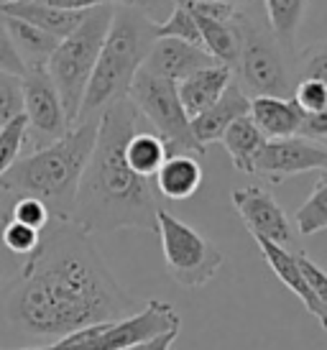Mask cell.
<instances>
[{
    "mask_svg": "<svg viewBox=\"0 0 327 350\" xmlns=\"http://www.w3.org/2000/svg\"><path fill=\"white\" fill-rule=\"evenodd\" d=\"M8 322L31 338L59 340L97 322L133 314V299L72 220H49L39 248L5 304Z\"/></svg>",
    "mask_w": 327,
    "mask_h": 350,
    "instance_id": "6da1fadb",
    "label": "cell"
},
{
    "mask_svg": "<svg viewBox=\"0 0 327 350\" xmlns=\"http://www.w3.org/2000/svg\"><path fill=\"white\" fill-rule=\"evenodd\" d=\"M144 116L128 98L105 107L97 118L95 148L77 187L72 223L90 235L116 230H156V185L131 169L128 141L141 131Z\"/></svg>",
    "mask_w": 327,
    "mask_h": 350,
    "instance_id": "7a4b0ae2",
    "label": "cell"
},
{
    "mask_svg": "<svg viewBox=\"0 0 327 350\" xmlns=\"http://www.w3.org/2000/svg\"><path fill=\"white\" fill-rule=\"evenodd\" d=\"M95 136L97 118L72 126L67 136L18 159L0 176V189L44 202L51 220H72L79 179L95 148Z\"/></svg>",
    "mask_w": 327,
    "mask_h": 350,
    "instance_id": "3957f363",
    "label": "cell"
},
{
    "mask_svg": "<svg viewBox=\"0 0 327 350\" xmlns=\"http://www.w3.org/2000/svg\"><path fill=\"white\" fill-rule=\"evenodd\" d=\"M156 44V23L133 8L113 5L110 29L92 69V77L82 98L77 123L95 120L118 100L128 98L133 77L141 72L151 46Z\"/></svg>",
    "mask_w": 327,
    "mask_h": 350,
    "instance_id": "277c9868",
    "label": "cell"
},
{
    "mask_svg": "<svg viewBox=\"0 0 327 350\" xmlns=\"http://www.w3.org/2000/svg\"><path fill=\"white\" fill-rule=\"evenodd\" d=\"M238 29V85L248 98H291L294 95V69L289 54L274 36L269 21H259L235 10Z\"/></svg>",
    "mask_w": 327,
    "mask_h": 350,
    "instance_id": "5b68a950",
    "label": "cell"
},
{
    "mask_svg": "<svg viewBox=\"0 0 327 350\" xmlns=\"http://www.w3.org/2000/svg\"><path fill=\"white\" fill-rule=\"evenodd\" d=\"M110 18H113V5L85 10L79 26L59 41V46L47 62V72L57 85L69 126H77L82 98H85L92 69L103 49L105 33L110 29Z\"/></svg>",
    "mask_w": 327,
    "mask_h": 350,
    "instance_id": "8992f818",
    "label": "cell"
},
{
    "mask_svg": "<svg viewBox=\"0 0 327 350\" xmlns=\"http://www.w3.org/2000/svg\"><path fill=\"white\" fill-rule=\"evenodd\" d=\"M179 327H182V317L176 314V310L169 301L148 299L144 310L133 312L128 317L97 322V325L64 335L47 345L18 350H128L138 342H146L169 330H179Z\"/></svg>",
    "mask_w": 327,
    "mask_h": 350,
    "instance_id": "52a82bcc",
    "label": "cell"
},
{
    "mask_svg": "<svg viewBox=\"0 0 327 350\" xmlns=\"http://www.w3.org/2000/svg\"><path fill=\"white\" fill-rule=\"evenodd\" d=\"M156 233L161 238L166 271L179 286L200 289L218 276L225 261L222 251L215 243H210L200 230H194L192 225H187L184 220L159 207Z\"/></svg>",
    "mask_w": 327,
    "mask_h": 350,
    "instance_id": "ba28073f",
    "label": "cell"
},
{
    "mask_svg": "<svg viewBox=\"0 0 327 350\" xmlns=\"http://www.w3.org/2000/svg\"><path fill=\"white\" fill-rule=\"evenodd\" d=\"M128 100L138 107V113L148 120L154 131L161 136L169 154H192L202 156L205 148L194 141L189 116L184 113L176 85L169 79L154 77L148 72H138L131 82Z\"/></svg>",
    "mask_w": 327,
    "mask_h": 350,
    "instance_id": "9c48e42d",
    "label": "cell"
},
{
    "mask_svg": "<svg viewBox=\"0 0 327 350\" xmlns=\"http://www.w3.org/2000/svg\"><path fill=\"white\" fill-rule=\"evenodd\" d=\"M23 116L29 120V141L34 151L67 136L72 128L47 67H29L23 75Z\"/></svg>",
    "mask_w": 327,
    "mask_h": 350,
    "instance_id": "30bf717a",
    "label": "cell"
},
{
    "mask_svg": "<svg viewBox=\"0 0 327 350\" xmlns=\"http://www.w3.org/2000/svg\"><path fill=\"white\" fill-rule=\"evenodd\" d=\"M304 172H327V146L302 136L266 141L253 161V174L271 185Z\"/></svg>",
    "mask_w": 327,
    "mask_h": 350,
    "instance_id": "8fae6325",
    "label": "cell"
},
{
    "mask_svg": "<svg viewBox=\"0 0 327 350\" xmlns=\"http://www.w3.org/2000/svg\"><path fill=\"white\" fill-rule=\"evenodd\" d=\"M231 200L253 238H263V241H271L281 248L294 251L297 230L287 217V213L281 210V204L266 189H261L259 185L241 187V189H233Z\"/></svg>",
    "mask_w": 327,
    "mask_h": 350,
    "instance_id": "7c38bea8",
    "label": "cell"
},
{
    "mask_svg": "<svg viewBox=\"0 0 327 350\" xmlns=\"http://www.w3.org/2000/svg\"><path fill=\"white\" fill-rule=\"evenodd\" d=\"M212 64H220V62L210 57L202 46H194V44L179 39H156L141 69L154 75V77L169 79L174 85H179L189 75L205 67H212Z\"/></svg>",
    "mask_w": 327,
    "mask_h": 350,
    "instance_id": "4fadbf2b",
    "label": "cell"
},
{
    "mask_svg": "<svg viewBox=\"0 0 327 350\" xmlns=\"http://www.w3.org/2000/svg\"><path fill=\"white\" fill-rule=\"evenodd\" d=\"M250 110V98L241 90V85L233 79V85L225 92L222 98L215 103L212 107H207L205 113H200L197 118H192V136L194 141L202 148H207L210 144L220 141L222 133L238 120V118L248 116Z\"/></svg>",
    "mask_w": 327,
    "mask_h": 350,
    "instance_id": "5bb4252c",
    "label": "cell"
},
{
    "mask_svg": "<svg viewBox=\"0 0 327 350\" xmlns=\"http://www.w3.org/2000/svg\"><path fill=\"white\" fill-rule=\"evenodd\" d=\"M256 245L261 248V253H263V258H266L271 271L281 279V284H284L291 294H297L299 301L307 307L309 314L322 325V330H327V314L322 312L317 297L312 294L307 279H304V273H302V269H299L297 251L281 248V245L271 243V241H263V238H256Z\"/></svg>",
    "mask_w": 327,
    "mask_h": 350,
    "instance_id": "9a60e30c",
    "label": "cell"
},
{
    "mask_svg": "<svg viewBox=\"0 0 327 350\" xmlns=\"http://www.w3.org/2000/svg\"><path fill=\"white\" fill-rule=\"evenodd\" d=\"M231 85H233V69L225 67V64H212V67L200 69V72L189 75L184 82H179L176 92H179L184 113L192 120L200 113H205L207 107L215 105Z\"/></svg>",
    "mask_w": 327,
    "mask_h": 350,
    "instance_id": "2e32d148",
    "label": "cell"
},
{
    "mask_svg": "<svg viewBox=\"0 0 327 350\" xmlns=\"http://www.w3.org/2000/svg\"><path fill=\"white\" fill-rule=\"evenodd\" d=\"M248 118L256 123L266 141L299 136L304 113L291 98H250Z\"/></svg>",
    "mask_w": 327,
    "mask_h": 350,
    "instance_id": "e0dca14e",
    "label": "cell"
},
{
    "mask_svg": "<svg viewBox=\"0 0 327 350\" xmlns=\"http://www.w3.org/2000/svg\"><path fill=\"white\" fill-rule=\"evenodd\" d=\"M0 13L3 16H13L36 26V29L47 31L57 39H64L79 26V21L85 13H72V10L54 8L49 0H13V3H0Z\"/></svg>",
    "mask_w": 327,
    "mask_h": 350,
    "instance_id": "ac0fdd59",
    "label": "cell"
},
{
    "mask_svg": "<svg viewBox=\"0 0 327 350\" xmlns=\"http://www.w3.org/2000/svg\"><path fill=\"white\" fill-rule=\"evenodd\" d=\"M202 164L200 156L192 154H169L161 169L156 172V192L166 200H189L202 187Z\"/></svg>",
    "mask_w": 327,
    "mask_h": 350,
    "instance_id": "d6986e66",
    "label": "cell"
},
{
    "mask_svg": "<svg viewBox=\"0 0 327 350\" xmlns=\"http://www.w3.org/2000/svg\"><path fill=\"white\" fill-rule=\"evenodd\" d=\"M3 16V13H0ZM5 21V29H8L10 39L16 44V51L21 54L23 59V64L26 69L29 67H47L49 57L54 54V49L59 46L57 36H51L47 31L36 29V26H31L26 21L21 18H13V16H3Z\"/></svg>",
    "mask_w": 327,
    "mask_h": 350,
    "instance_id": "ffe728a7",
    "label": "cell"
},
{
    "mask_svg": "<svg viewBox=\"0 0 327 350\" xmlns=\"http://www.w3.org/2000/svg\"><path fill=\"white\" fill-rule=\"evenodd\" d=\"M187 5V0H182ZM189 8V5H187ZM194 23L200 29V39H202V49L215 57L225 67H235V59H238V29H235V21H218L207 18L202 13L189 8Z\"/></svg>",
    "mask_w": 327,
    "mask_h": 350,
    "instance_id": "44dd1931",
    "label": "cell"
},
{
    "mask_svg": "<svg viewBox=\"0 0 327 350\" xmlns=\"http://www.w3.org/2000/svg\"><path fill=\"white\" fill-rule=\"evenodd\" d=\"M222 146L231 156L233 166L243 172V174H253V161H256V156L261 154V148L266 144V138L261 133L256 123L250 120L248 116L238 118L235 123H233L225 133H222Z\"/></svg>",
    "mask_w": 327,
    "mask_h": 350,
    "instance_id": "7402d4cb",
    "label": "cell"
},
{
    "mask_svg": "<svg viewBox=\"0 0 327 350\" xmlns=\"http://www.w3.org/2000/svg\"><path fill=\"white\" fill-rule=\"evenodd\" d=\"M166 144L161 141L159 133H148V131H138L128 146H125V159L138 176L144 179H154L156 172L161 169V164L166 161Z\"/></svg>",
    "mask_w": 327,
    "mask_h": 350,
    "instance_id": "603a6c76",
    "label": "cell"
},
{
    "mask_svg": "<svg viewBox=\"0 0 327 350\" xmlns=\"http://www.w3.org/2000/svg\"><path fill=\"white\" fill-rule=\"evenodd\" d=\"M263 5L274 36L289 54H294V39L302 26V16L307 10V0H263Z\"/></svg>",
    "mask_w": 327,
    "mask_h": 350,
    "instance_id": "cb8c5ba5",
    "label": "cell"
},
{
    "mask_svg": "<svg viewBox=\"0 0 327 350\" xmlns=\"http://www.w3.org/2000/svg\"><path fill=\"white\" fill-rule=\"evenodd\" d=\"M319 182L315 192L304 200V204L294 215L299 235H315L319 230H327V172H319Z\"/></svg>",
    "mask_w": 327,
    "mask_h": 350,
    "instance_id": "d4e9b609",
    "label": "cell"
},
{
    "mask_svg": "<svg viewBox=\"0 0 327 350\" xmlns=\"http://www.w3.org/2000/svg\"><path fill=\"white\" fill-rule=\"evenodd\" d=\"M26 141H29V120L23 113L5 126H0V176L21 159Z\"/></svg>",
    "mask_w": 327,
    "mask_h": 350,
    "instance_id": "484cf974",
    "label": "cell"
},
{
    "mask_svg": "<svg viewBox=\"0 0 327 350\" xmlns=\"http://www.w3.org/2000/svg\"><path fill=\"white\" fill-rule=\"evenodd\" d=\"M156 39H179L187 41V44H194V46H202L200 29H197L192 13L182 0H176V8L172 10L169 18L164 23H156Z\"/></svg>",
    "mask_w": 327,
    "mask_h": 350,
    "instance_id": "4316f807",
    "label": "cell"
},
{
    "mask_svg": "<svg viewBox=\"0 0 327 350\" xmlns=\"http://www.w3.org/2000/svg\"><path fill=\"white\" fill-rule=\"evenodd\" d=\"M3 243H5V248H8L10 253H16L21 258H29L31 253L39 248L41 230L10 217L8 223H5V228H3Z\"/></svg>",
    "mask_w": 327,
    "mask_h": 350,
    "instance_id": "83f0119b",
    "label": "cell"
},
{
    "mask_svg": "<svg viewBox=\"0 0 327 350\" xmlns=\"http://www.w3.org/2000/svg\"><path fill=\"white\" fill-rule=\"evenodd\" d=\"M23 113V77L0 72V126Z\"/></svg>",
    "mask_w": 327,
    "mask_h": 350,
    "instance_id": "f1b7e54d",
    "label": "cell"
},
{
    "mask_svg": "<svg viewBox=\"0 0 327 350\" xmlns=\"http://www.w3.org/2000/svg\"><path fill=\"white\" fill-rule=\"evenodd\" d=\"M294 79H317L327 85V41L304 49L294 62Z\"/></svg>",
    "mask_w": 327,
    "mask_h": 350,
    "instance_id": "f546056e",
    "label": "cell"
},
{
    "mask_svg": "<svg viewBox=\"0 0 327 350\" xmlns=\"http://www.w3.org/2000/svg\"><path fill=\"white\" fill-rule=\"evenodd\" d=\"M10 220V210L0 207V292L5 286H16L21 282V276L26 271V261L29 258H21L16 253H10L3 243V228Z\"/></svg>",
    "mask_w": 327,
    "mask_h": 350,
    "instance_id": "4dcf8cb0",
    "label": "cell"
},
{
    "mask_svg": "<svg viewBox=\"0 0 327 350\" xmlns=\"http://www.w3.org/2000/svg\"><path fill=\"white\" fill-rule=\"evenodd\" d=\"M291 100L297 103L302 113H317L327 105V85L317 79H299L294 85Z\"/></svg>",
    "mask_w": 327,
    "mask_h": 350,
    "instance_id": "1f68e13d",
    "label": "cell"
},
{
    "mask_svg": "<svg viewBox=\"0 0 327 350\" xmlns=\"http://www.w3.org/2000/svg\"><path fill=\"white\" fill-rule=\"evenodd\" d=\"M10 217L23 225H31V228H36V230H44L49 225V220H51V215H49V210L44 207V202L34 200V197H18V200L13 202V207H10Z\"/></svg>",
    "mask_w": 327,
    "mask_h": 350,
    "instance_id": "d6a6232c",
    "label": "cell"
},
{
    "mask_svg": "<svg viewBox=\"0 0 327 350\" xmlns=\"http://www.w3.org/2000/svg\"><path fill=\"white\" fill-rule=\"evenodd\" d=\"M297 261H299L302 273H304V279H307L309 289H312V294L317 297L319 307H322V312L327 314V271L325 269H319L317 263L302 251H297Z\"/></svg>",
    "mask_w": 327,
    "mask_h": 350,
    "instance_id": "836d02e7",
    "label": "cell"
},
{
    "mask_svg": "<svg viewBox=\"0 0 327 350\" xmlns=\"http://www.w3.org/2000/svg\"><path fill=\"white\" fill-rule=\"evenodd\" d=\"M110 5H123V8H133L141 16L151 21V23H164L176 8V0H110Z\"/></svg>",
    "mask_w": 327,
    "mask_h": 350,
    "instance_id": "e575fe53",
    "label": "cell"
},
{
    "mask_svg": "<svg viewBox=\"0 0 327 350\" xmlns=\"http://www.w3.org/2000/svg\"><path fill=\"white\" fill-rule=\"evenodd\" d=\"M0 72H10V75H18V77L26 75V64L16 51V44H13L8 29H5L3 16H0Z\"/></svg>",
    "mask_w": 327,
    "mask_h": 350,
    "instance_id": "d590c367",
    "label": "cell"
},
{
    "mask_svg": "<svg viewBox=\"0 0 327 350\" xmlns=\"http://www.w3.org/2000/svg\"><path fill=\"white\" fill-rule=\"evenodd\" d=\"M299 136L309 138V141L319 138V144H327V105L322 110H317V113H304Z\"/></svg>",
    "mask_w": 327,
    "mask_h": 350,
    "instance_id": "8d00e7d4",
    "label": "cell"
},
{
    "mask_svg": "<svg viewBox=\"0 0 327 350\" xmlns=\"http://www.w3.org/2000/svg\"><path fill=\"white\" fill-rule=\"evenodd\" d=\"M54 8L72 10V13H85V10L100 8V5H110V0H49Z\"/></svg>",
    "mask_w": 327,
    "mask_h": 350,
    "instance_id": "74e56055",
    "label": "cell"
},
{
    "mask_svg": "<svg viewBox=\"0 0 327 350\" xmlns=\"http://www.w3.org/2000/svg\"><path fill=\"white\" fill-rule=\"evenodd\" d=\"M176 338H179V330H169V332H164V335H159V338L138 342V345H133V348H128V350H172Z\"/></svg>",
    "mask_w": 327,
    "mask_h": 350,
    "instance_id": "f35d334b",
    "label": "cell"
},
{
    "mask_svg": "<svg viewBox=\"0 0 327 350\" xmlns=\"http://www.w3.org/2000/svg\"><path fill=\"white\" fill-rule=\"evenodd\" d=\"M218 3H228V5H238V3H243V0H218Z\"/></svg>",
    "mask_w": 327,
    "mask_h": 350,
    "instance_id": "ab89813d",
    "label": "cell"
},
{
    "mask_svg": "<svg viewBox=\"0 0 327 350\" xmlns=\"http://www.w3.org/2000/svg\"><path fill=\"white\" fill-rule=\"evenodd\" d=\"M325 146H327V144H325Z\"/></svg>",
    "mask_w": 327,
    "mask_h": 350,
    "instance_id": "60d3db41",
    "label": "cell"
}]
</instances>
